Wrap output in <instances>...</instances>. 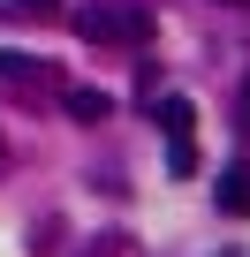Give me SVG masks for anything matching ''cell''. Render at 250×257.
Masks as SVG:
<instances>
[{
  "label": "cell",
  "mask_w": 250,
  "mask_h": 257,
  "mask_svg": "<svg viewBox=\"0 0 250 257\" xmlns=\"http://www.w3.org/2000/svg\"><path fill=\"white\" fill-rule=\"evenodd\" d=\"M242 128H250V83H242Z\"/></svg>",
  "instance_id": "cell-6"
},
{
  "label": "cell",
  "mask_w": 250,
  "mask_h": 257,
  "mask_svg": "<svg viewBox=\"0 0 250 257\" xmlns=\"http://www.w3.org/2000/svg\"><path fill=\"white\" fill-rule=\"evenodd\" d=\"M235 8H250V0H235Z\"/></svg>",
  "instance_id": "cell-7"
},
{
  "label": "cell",
  "mask_w": 250,
  "mask_h": 257,
  "mask_svg": "<svg viewBox=\"0 0 250 257\" xmlns=\"http://www.w3.org/2000/svg\"><path fill=\"white\" fill-rule=\"evenodd\" d=\"M212 204L227 212V219H250V167L235 159V167H220V182H212Z\"/></svg>",
  "instance_id": "cell-3"
},
{
  "label": "cell",
  "mask_w": 250,
  "mask_h": 257,
  "mask_svg": "<svg viewBox=\"0 0 250 257\" xmlns=\"http://www.w3.org/2000/svg\"><path fill=\"white\" fill-rule=\"evenodd\" d=\"M16 8H38V16H46V8H53V0H16Z\"/></svg>",
  "instance_id": "cell-5"
},
{
  "label": "cell",
  "mask_w": 250,
  "mask_h": 257,
  "mask_svg": "<svg viewBox=\"0 0 250 257\" xmlns=\"http://www.w3.org/2000/svg\"><path fill=\"white\" fill-rule=\"evenodd\" d=\"M61 106H68L76 121H106V113H114V98H106V91H91V83H76V91H68Z\"/></svg>",
  "instance_id": "cell-4"
},
{
  "label": "cell",
  "mask_w": 250,
  "mask_h": 257,
  "mask_svg": "<svg viewBox=\"0 0 250 257\" xmlns=\"http://www.w3.org/2000/svg\"><path fill=\"white\" fill-rule=\"evenodd\" d=\"M159 137H167V167L175 174H197V106L182 91L159 98Z\"/></svg>",
  "instance_id": "cell-2"
},
{
  "label": "cell",
  "mask_w": 250,
  "mask_h": 257,
  "mask_svg": "<svg viewBox=\"0 0 250 257\" xmlns=\"http://www.w3.org/2000/svg\"><path fill=\"white\" fill-rule=\"evenodd\" d=\"M76 31H84L91 46H137V38L152 31V16H144V8H129V0H99V8H84V16H76Z\"/></svg>",
  "instance_id": "cell-1"
}]
</instances>
